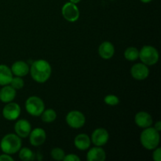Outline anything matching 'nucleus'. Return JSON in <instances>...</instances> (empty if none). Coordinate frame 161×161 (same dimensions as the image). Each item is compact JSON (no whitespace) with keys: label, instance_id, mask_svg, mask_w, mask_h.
<instances>
[{"label":"nucleus","instance_id":"9d476101","mask_svg":"<svg viewBox=\"0 0 161 161\" xmlns=\"http://www.w3.org/2000/svg\"><path fill=\"white\" fill-rule=\"evenodd\" d=\"M131 75L133 78L137 80H143L149 76V70L147 66L143 63H138L134 64L131 68Z\"/></svg>","mask_w":161,"mask_h":161},{"label":"nucleus","instance_id":"5701e85b","mask_svg":"<svg viewBox=\"0 0 161 161\" xmlns=\"http://www.w3.org/2000/svg\"><path fill=\"white\" fill-rule=\"evenodd\" d=\"M51 157L56 160H63L65 157V154L64 150L61 148H54L51 151Z\"/></svg>","mask_w":161,"mask_h":161},{"label":"nucleus","instance_id":"c756f323","mask_svg":"<svg viewBox=\"0 0 161 161\" xmlns=\"http://www.w3.org/2000/svg\"><path fill=\"white\" fill-rule=\"evenodd\" d=\"M70 2H71V3H74V4H76V3H80V0H70Z\"/></svg>","mask_w":161,"mask_h":161},{"label":"nucleus","instance_id":"f257e3e1","mask_svg":"<svg viewBox=\"0 0 161 161\" xmlns=\"http://www.w3.org/2000/svg\"><path fill=\"white\" fill-rule=\"evenodd\" d=\"M30 72L35 81L38 83H45L51 75V67L45 60H37L31 64Z\"/></svg>","mask_w":161,"mask_h":161},{"label":"nucleus","instance_id":"1a4fd4ad","mask_svg":"<svg viewBox=\"0 0 161 161\" xmlns=\"http://www.w3.org/2000/svg\"><path fill=\"white\" fill-rule=\"evenodd\" d=\"M108 133L105 128H97L92 133L91 140L95 146H102L108 142Z\"/></svg>","mask_w":161,"mask_h":161},{"label":"nucleus","instance_id":"bb28decb","mask_svg":"<svg viewBox=\"0 0 161 161\" xmlns=\"http://www.w3.org/2000/svg\"><path fill=\"white\" fill-rule=\"evenodd\" d=\"M153 159L155 161H160L161 160V149L160 148H157L155 151L153 152Z\"/></svg>","mask_w":161,"mask_h":161},{"label":"nucleus","instance_id":"423d86ee","mask_svg":"<svg viewBox=\"0 0 161 161\" xmlns=\"http://www.w3.org/2000/svg\"><path fill=\"white\" fill-rule=\"evenodd\" d=\"M85 116L81 112L76 111H71L68 113L66 116V122L69 127L72 128H80L83 127L85 124Z\"/></svg>","mask_w":161,"mask_h":161},{"label":"nucleus","instance_id":"f3484780","mask_svg":"<svg viewBox=\"0 0 161 161\" xmlns=\"http://www.w3.org/2000/svg\"><path fill=\"white\" fill-rule=\"evenodd\" d=\"M11 72L16 76H25L29 72V67L25 61H19L14 63L11 67Z\"/></svg>","mask_w":161,"mask_h":161},{"label":"nucleus","instance_id":"c85d7f7f","mask_svg":"<svg viewBox=\"0 0 161 161\" xmlns=\"http://www.w3.org/2000/svg\"><path fill=\"white\" fill-rule=\"evenodd\" d=\"M154 128L157 130V131L160 132L161 130V122L160 121H157V123L155 124V127Z\"/></svg>","mask_w":161,"mask_h":161},{"label":"nucleus","instance_id":"f03ea898","mask_svg":"<svg viewBox=\"0 0 161 161\" xmlns=\"http://www.w3.org/2000/svg\"><path fill=\"white\" fill-rule=\"evenodd\" d=\"M140 142L146 149H155L160 143V134L155 128L146 127L140 136Z\"/></svg>","mask_w":161,"mask_h":161},{"label":"nucleus","instance_id":"6ab92c4d","mask_svg":"<svg viewBox=\"0 0 161 161\" xmlns=\"http://www.w3.org/2000/svg\"><path fill=\"white\" fill-rule=\"evenodd\" d=\"M13 79L11 69L5 64H0V85L6 86L10 83Z\"/></svg>","mask_w":161,"mask_h":161},{"label":"nucleus","instance_id":"20e7f679","mask_svg":"<svg viewBox=\"0 0 161 161\" xmlns=\"http://www.w3.org/2000/svg\"><path fill=\"white\" fill-rule=\"evenodd\" d=\"M141 61L146 65H153L159 60V53L157 49L151 46H144L139 52Z\"/></svg>","mask_w":161,"mask_h":161},{"label":"nucleus","instance_id":"2eb2a0df","mask_svg":"<svg viewBox=\"0 0 161 161\" xmlns=\"http://www.w3.org/2000/svg\"><path fill=\"white\" fill-rule=\"evenodd\" d=\"M98 53L99 55L103 59H110L114 55V47H113V45L110 42L105 41V42H102L100 45V47H99Z\"/></svg>","mask_w":161,"mask_h":161},{"label":"nucleus","instance_id":"ddd939ff","mask_svg":"<svg viewBox=\"0 0 161 161\" xmlns=\"http://www.w3.org/2000/svg\"><path fill=\"white\" fill-rule=\"evenodd\" d=\"M135 122L138 127L142 128H146L153 124V118L146 112H139L135 115Z\"/></svg>","mask_w":161,"mask_h":161},{"label":"nucleus","instance_id":"39448f33","mask_svg":"<svg viewBox=\"0 0 161 161\" xmlns=\"http://www.w3.org/2000/svg\"><path fill=\"white\" fill-rule=\"evenodd\" d=\"M25 108L30 115L39 116L44 111L45 105L42 99L36 96H31L25 102Z\"/></svg>","mask_w":161,"mask_h":161},{"label":"nucleus","instance_id":"b1692460","mask_svg":"<svg viewBox=\"0 0 161 161\" xmlns=\"http://www.w3.org/2000/svg\"><path fill=\"white\" fill-rule=\"evenodd\" d=\"M10 84L11 86L14 87L15 90H19L23 87L25 83H24V80L20 76H16L12 79V80L10 82Z\"/></svg>","mask_w":161,"mask_h":161},{"label":"nucleus","instance_id":"4468645a","mask_svg":"<svg viewBox=\"0 0 161 161\" xmlns=\"http://www.w3.org/2000/svg\"><path fill=\"white\" fill-rule=\"evenodd\" d=\"M105 158H106V154L105 150L100 146L94 147L90 149L86 156L88 161H104Z\"/></svg>","mask_w":161,"mask_h":161},{"label":"nucleus","instance_id":"a211bd4d","mask_svg":"<svg viewBox=\"0 0 161 161\" xmlns=\"http://www.w3.org/2000/svg\"><path fill=\"white\" fill-rule=\"evenodd\" d=\"M16 97V90L11 86H4L0 90V100L4 103L11 102Z\"/></svg>","mask_w":161,"mask_h":161},{"label":"nucleus","instance_id":"6e6552de","mask_svg":"<svg viewBox=\"0 0 161 161\" xmlns=\"http://www.w3.org/2000/svg\"><path fill=\"white\" fill-rule=\"evenodd\" d=\"M20 114V107L18 104L9 102L3 109V115L8 120H15Z\"/></svg>","mask_w":161,"mask_h":161},{"label":"nucleus","instance_id":"7ed1b4c3","mask_svg":"<svg viewBox=\"0 0 161 161\" xmlns=\"http://www.w3.org/2000/svg\"><path fill=\"white\" fill-rule=\"evenodd\" d=\"M2 151L6 154H14L21 148V140L17 135L8 134L4 136L0 143Z\"/></svg>","mask_w":161,"mask_h":161},{"label":"nucleus","instance_id":"cd10ccee","mask_svg":"<svg viewBox=\"0 0 161 161\" xmlns=\"http://www.w3.org/2000/svg\"><path fill=\"white\" fill-rule=\"evenodd\" d=\"M0 161H14V159L9 154H3L0 155Z\"/></svg>","mask_w":161,"mask_h":161},{"label":"nucleus","instance_id":"9b49d317","mask_svg":"<svg viewBox=\"0 0 161 161\" xmlns=\"http://www.w3.org/2000/svg\"><path fill=\"white\" fill-rule=\"evenodd\" d=\"M29 136L30 142L34 146H39L43 144L47 138L45 130L42 128H36L31 130Z\"/></svg>","mask_w":161,"mask_h":161},{"label":"nucleus","instance_id":"412c9836","mask_svg":"<svg viewBox=\"0 0 161 161\" xmlns=\"http://www.w3.org/2000/svg\"><path fill=\"white\" fill-rule=\"evenodd\" d=\"M138 56H139V51L138 50V49L134 47H128L124 52V57L128 61H135L136 59H138Z\"/></svg>","mask_w":161,"mask_h":161},{"label":"nucleus","instance_id":"0eeeda50","mask_svg":"<svg viewBox=\"0 0 161 161\" xmlns=\"http://www.w3.org/2000/svg\"><path fill=\"white\" fill-rule=\"evenodd\" d=\"M61 11H62V15L64 18L69 22L76 21L80 17V10L78 7L76 5L71 2L66 3L63 6Z\"/></svg>","mask_w":161,"mask_h":161},{"label":"nucleus","instance_id":"7c9ffc66","mask_svg":"<svg viewBox=\"0 0 161 161\" xmlns=\"http://www.w3.org/2000/svg\"><path fill=\"white\" fill-rule=\"evenodd\" d=\"M140 1L142 2V3H150L152 0H140Z\"/></svg>","mask_w":161,"mask_h":161},{"label":"nucleus","instance_id":"f8f14e48","mask_svg":"<svg viewBox=\"0 0 161 161\" xmlns=\"http://www.w3.org/2000/svg\"><path fill=\"white\" fill-rule=\"evenodd\" d=\"M14 130L19 137L27 138L31 130V124L26 119H20L15 124Z\"/></svg>","mask_w":161,"mask_h":161},{"label":"nucleus","instance_id":"a878e982","mask_svg":"<svg viewBox=\"0 0 161 161\" xmlns=\"http://www.w3.org/2000/svg\"><path fill=\"white\" fill-rule=\"evenodd\" d=\"M64 161H80V158L77 157L75 154H69V155H65L64 160Z\"/></svg>","mask_w":161,"mask_h":161},{"label":"nucleus","instance_id":"aec40b11","mask_svg":"<svg viewBox=\"0 0 161 161\" xmlns=\"http://www.w3.org/2000/svg\"><path fill=\"white\" fill-rule=\"evenodd\" d=\"M40 116H41V119H42V120L43 121V122L51 123L56 119L57 113L53 109L49 108V109L44 110Z\"/></svg>","mask_w":161,"mask_h":161},{"label":"nucleus","instance_id":"393cba45","mask_svg":"<svg viewBox=\"0 0 161 161\" xmlns=\"http://www.w3.org/2000/svg\"><path fill=\"white\" fill-rule=\"evenodd\" d=\"M105 103L108 105H112V106H114L119 104V99L117 96L113 95V94H109V95H107L106 97L104 99Z\"/></svg>","mask_w":161,"mask_h":161},{"label":"nucleus","instance_id":"4be33fe9","mask_svg":"<svg viewBox=\"0 0 161 161\" xmlns=\"http://www.w3.org/2000/svg\"><path fill=\"white\" fill-rule=\"evenodd\" d=\"M19 157H20V159L21 160H25V161L33 160L35 159V154L31 149L25 147V148H22V149L20 150Z\"/></svg>","mask_w":161,"mask_h":161},{"label":"nucleus","instance_id":"dca6fc26","mask_svg":"<svg viewBox=\"0 0 161 161\" xmlns=\"http://www.w3.org/2000/svg\"><path fill=\"white\" fill-rule=\"evenodd\" d=\"M91 138L86 134H80L75 137V140H74V144H75V147L82 151L89 149L91 146Z\"/></svg>","mask_w":161,"mask_h":161}]
</instances>
